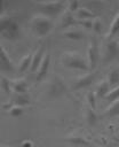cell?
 Wrapping results in <instances>:
<instances>
[{"label":"cell","instance_id":"6da1fadb","mask_svg":"<svg viewBox=\"0 0 119 147\" xmlns=\"http://www.w3.org/2000/svg\"><path fill=\"white\" fill-rule=\"evenodd\" d=\"M0 36L8 40H15L18 38L19 31L16 18L9 15L0 16Z\"/></svg>","mask_w":119,"mask_h":147},{"label":"cell","instance_id":"7a4b0ae2","mask_svg":"<svg viewBox=\"0 0 119 147\" xmlns=\"http://www.w3.org/2000/svg\"><path fill=\"white\" fill-rule=\"evenodd\" d=\"M61 62L64 67L70 68V69L89 71L88 62L79 53H76V52H65V53H63V55L61 57Z\"/></svg>","mask_w":119,"mask_h":147},{"label":"cell","instance_id":"3957f363","mask_svg":"<svg viewBox=\"0 0 119 147\" xmlns=\"http://www.w3.org/2000/svg\"><path fill=\"white\" fill-rule=\"evenodd\" d=\"M53 26L54 24H53L51 18L46 15L39 14V15H35L32 20V30L38 37L47 36L51 31Z\"/></svg>","mask_w":119,"mask_h":147},{"label":"cell","instance_id":"277c9868","mask_svg":"<svg viewBox=\"0 0 119 147\" xmlns=\"http://www.w3.org/2000/svg\"><path fill=\"white\" fill-rule=\"evenodd\" d=\"M35 5L39 7L42 15H46L48 17L55 16L62 11L64 8L65 2L63 1H37Z\"/></svg>","mask_w":119,"mask_h":147},{"label":"cell","instance_id":"5b68a950","mask_svg":"<svg viewBox=\"0 0 119 147\" xmlns=\"http://www.w3.org/2000/svg\"><path fill=\"white\" fill-rule=\"evenodd\" d=\"M87 62L89 65V70L95 69L98 60H100V48H98V44L97 40L95 38H92L89 44H88V48H87Z\"/></svg>","mask_w":119,"mask_h":147},{"label":"cell","instance_id":"8992f818","mask_svg":"<svg viewBox=\"0 0 119 147\" xmlns=\"http://www.w3.org/2000/svg\"><path fill=\"white\" fill-rule=\"evenodd\" d=\"M119 54V48H118V42L113 39H109L105 45V51L103 54V62H110L112 61L117 55Z\"/></svg>","mask_w":119,"mask_h":147},{"label":"cell","instance_id":"52a82bcc","mask_svg":"<svg viewBox=\"0 0 119 147\" xmlns=\"http://www.w3.org/2000/svg\"><path fill=\"white\" fill-rule=\"evenodd\" d=\"M94 79H95V74L92 72V71H89L88 74H86V75H84V76L77 78V79L73 82V84H72V90L77 91V90H81V88L88 87V86L94 82Z\"/></svg>","mask_w":119,"mask_h":147},{"label":"cell","instance_id":"ba28073f","mask_svg":"<svg viewBox=\"0 0 119 147\" xmlns=\"http://www.w3.org/2000/svg\"><path fill=\"white\" fill-rule=\"evenodd\" d=\"M65 92H66V86H65L64 82L61 78L56 77L54 79V82L51 83V85H50L49 95L51 98H58V96H62Z\"/></svg>","mask_w":119,"mask_h":147},{"label":"cell","instance_id":"9c48e42d","mask_svg":"<svg viewBox=\"0 0 119 147\" xmlns=\"http://www.w3.org/2000/svg\"><path fill=\"white\" fill-rule=\"evenodd\" d=\"M49 62H50V55H49V53H46L40 65L38 67L37 71H35V80L37 82H40L46 77L48 68H49Z\"/></svg>","mask_w":119,"mask_h":147},{"label":"cell","instance_id":"30bf717a","mask_svg":"<svg viewBox=\"0 0 119 147\" xmlns=\"http://www.w3.org/2000/svg\"><path fill=\"white\" fill-rule=\"evenodd\" d=\"M78 24V21L74 18L73 13H71L70 10L65 9L63 11V14L61 15V21H60V26L62 29H69L71 26H74Z\"/></svg>","mask_w":119,"mask_h":147},{"label":"cell","instance_id":"8fae6325","mask_svg":"<svg viewBox=\"0 0 119 147\" xmlns=\"http://www.w3.org/2000/svg\"><path fill=\"white\" fill-rule=\"evenodd\" d=\"M0 70L1 71H6V72L14 70L13 62H11L10 57L8 56L7 52L3 49L1 42H0Z\"/></svg>","mask_w":119,"mask_h":147},{"label":"cell","instance_id":"7c38bea8","mask_svg":"<svg viewBox=\"0 0 119 147\" xmlns=\"http://www.w3.org/2000/svg\"><path fill=\"white\" fill-rule=\"evenodd\" d=\"M45 47L41 45L34 53H33V56H32V62H31V65H30V71L31 72H34L37 71L38 67L40 65L43 56H45Z\"/></svg>","mask_w":119,"mask_h":147},{"label":"cell","instance_id":"4fadbf2b","mask_svg":"<svg viewBox=\"0 0 119 147\" xmlns=\"http://www.w3.org/2000/svg\"><path fill=\"white\" fill-rule=\"evenodd\" d=\"M62 36L64 38H68V39H71V40H80L84 37V32L80 29L76 28V26H71V28L64 30L62 32Z\"/></svg>","mask_w":119,"mask_h":147},{"label":"cell","instance_id":"5bb4252c","mask_svg":"<svg viewBox=\"0 0 119 147\" xmlns=\"http://www.w3.org/2000/svg\"><path fill=\"white\" fill-rule=\"evenodd\" d=\"M66 141L73 144V145H79V146H89L93 147V144L90 141H88L86 138H84L82 136H77V134H71L69 137L65 138Z\"/></svg>","mask_w":119,"mask_h":147},{"label":"cell","instance_id":"9a60e30c","mask_svg":"<svg viewBox=\"0 0 119 147\" xmlns=\"http://www.w3.org/2000/svg\"><path fill=\"white\" fill-rule=\"evenodd\" d=\"M11 87L17 94H26L27 91V83L24 79H16L11 80Z\"/></svg>","mask_w":119,"mask_h":147},{"label":"cell","instance_id":"2e32d148","mask_svg":"<svg viewBox=\"0 0 119 147\" xmlns=\"http://www.w3.org/2000/svg\"><path fill=\"white\" fill-rule=\"evenodd\" d=\"M85 119H86V123L90 126L95 125L97 122H98V116L97 114L95 113V110L93 108H90L89 106L87 107L86 111H85Z\"/></svg>","mask_w":119,"mask_h":147},{"label":"cell","instance_id":"e0dca14e","mask_svg":"<svg viewBox=\"0 0 119 147\" xmlns=\"http://www.w3.org/2000/svg\"><path fill=\"white\" fill-rule=\"evenodd\" d=\"M109 86H110V84H109V82L108 80H101L100 83H98V85L96 86V96L97 98H105L106 96V94L109 93Z\"/></svg>","mask_w":119,"mask_h":147},{"label":"cell","instance_id":"ac0fdd59","mask_svg":"<svg viewBox=\"0 0 119 147\" xmlns=\"http://www.w3.org/2000/svg\"><path fill=\"white\" fill-rule=\"evenodd\" d=\"M32 56H33V54L29 53V54H26L25 56L22 57V60L18 63V72L19 74H23L25 70L30 69V65H31V62H32Z\"/></svg>","mask_w":119,"mask_h":147},{"label":"cell","instance_id":"d6986e66","mask_svg":"<svg viewBox=\"0 0 119 147\" xmlns=\"http://www.w3.org/2000/svg\"><path fill=\"white\" fill-rule=\"evenodd\" d=\"M117 32H119V11H118V14L114 16V18H113V21L111 22V25H110V29H109V32H108V40L109 39H112V37L117 33Z\"/></svg>","mask_w":119,"mask_h":147},{"label":"cell","instance_id":"ffe728a7","mask_svg":"<svg viewBox=\"0 0 119 147\" xmlns=\"http://www.w3.org/2000/svg\"><path fill=\"white\" fill-rule=\"evenodd\" d=\"M105 115L108 117H114V116H119V99L113 101L105 110Z\"/></svg>","mask_w":119,"mask_h":147},{"label":"cell","instance_id":"44dd1931","mask_svg":"<svg viewBox=\"0 0 119 147\" xmlns=\"http://www.w3.org/2000/svg\"><path fill=\"white\" fill-rule=\"evenodd\" d=\"M76 16L79 18V20H92L93 17H95V14L90 10V9H87V8H79L77 11H76Z\"/></svg>","mask_w":119,"mask_h":147},{"label":"cell","instance_id":"7402d4cb","mask_svg":"<svg viewBox=\"0 0 119 147\" xmlns=\"http://www.w3.org/2000/svg\"><path fill=\"white\" fill-rule=\"evenodd\" d=\"M27 105H30V99L26 94H17L13 99V106L24 107V106H27Z\"/></svg>","mask_w":119,"mask_h":147},{"label":"cell","instance_id":"603a6c76","mask_svg":"<svg viewBox=\"0 0 119 147\" xmlns=\"http://www.w3.org/2000/svg\"><path fill=\"white\" fill-rule=\"evenodd\" d=\"M108 82L110 85H119V67L113 68L108 76Z\"/></svg>","mask_w":119,"mask_h":147},{"label":"cell","instance_id":"cb8c5ba5","mask_svg":"<svg viewBox=\"0 0 119 147\" xmlns=\"http://www.w3.org/2000/svg\"><path fill=\"white\" fill-rule=\"evenodd\" d=\"M86 100H87L88 106L95 110V108H96V100H97L96 93H95L94 91H89V92L86 94Z\"/></svg>","mask_w":119,"mask_h":147},{"label":"cell","instance_id":"d4e9b609","mask_svg":"<svg viewBox=\"0 0 119 147\" xmlns=\"http://www.w3.org/2000/svg\"><path fill=\"white\" fill-rule=\"evenodd\" d=\"M105 99H106L108 101H111V102H113V101L118 100V99H119V85H117L114 88L110 90V91H109V93L106 94Z\"/></svg>","mask_w":119,"mask_h":147},{"label":"cell","instance_id":"484cf974","mask_svg":"<svg viewBox=\"0 0 119 147\" xmlns=\"http://www.w3.org/2000/svg\"><path fill=\"white\" fill-rule=\"evenodd\" d=\"M1 86H2V90L7 93V94H10L13 87H11V80H9L7 77H1Z\"/></svg>","mask_w":119,"mask_h":147},{"label":"cell","instance_id":"4316f807","mask_svg":"<svg viewBox=\"0 0 119 147\" xmlns=\"http://www.w3.org/2000/svg\"><path fill=\"white\" fill-rule=\"evenodd\" d=\"M23 113H24V109L21 106H11L9 108V114L13 117H19L23 115Z\"/></svg>","mask_w":119,"mask_h":147},{"label":"cell","instance_id":"83f0119b","mask_svg":"<svg viewBox=\"0 0 119 147\" xmlns=\"http://www.w3.org/2000/svg\"><path fill=\"white\" fill-rule=\"evenodd\" d=\"M92 30L95 33H100L102 31V22H101V20L98 17H96V18L93 20V29Z\"/></svg>","mask_w":119,"mask_h":147},{"label":"cell","instance_id":"f1b7e54d","mask_svg":"<svg viewBox=\"0 0 119 147\" xmlns=\"http://www.w3.org/2000/svg\"><path fill=\"white\" fill-rule=\"evenodd\" d=\"M78 25H81L82 28L87 29V30H92L93 29V20H79L78 21Z\"/></svg>","mask_w":119,"mask_h":147},{"label":"cell","instance_id":"f546056e","mask_svg":"<svg viewBox=\"0 0 119 147\" xmlns=\"http://www.w3.org/2000/svg\"><path fill=\"white\" fill-rule=\"evenodd\" d=\"M79 9V2L78 1H71L70 3H69V8H68V10H70L71 13H76L77 10Z\"/></svg>","mask_w":119,"mask_h":147},{"label":"cell","instance_id":"4dcf8cb0","mask_svg":"<svg viewBox=\"0 0 119 147\" xmlns=\"http://www.w3.org/2000/svg\"><path fill=\"white\" fill-rule=\"evenodd\" d=\"M22 147H32V144L30 141H25V142H23Z\"/></svg>","mask_w":119,"mask_h":147},{"label":"cell","instance_id":"1f68e13d","mask_svg":"<svg viewBox=\"0 0 119 147\" xmlns=\"http://www.w3.org/2000/svg\"><path fill=\"white\" fill-rule=\"evenodd\" d=\"M2 5H3V2H2V1H0V13L2 11Z\"/></svg>","mask_w":119,"mask_h":147},{"label":"cell","instance_id":"d6a6232c","mask_svg":"<svg viewBox=\"0 0 119 147\" xmlns=\"http://www.w3.org/2000/svg\"><path fill=\"white\" fill-rule=\"evenodd\" d=\"M117 42H118V48H119V40H118V41H117Z\"/></svg>","mask_w":119,"mask_h":147},{"label":"cell","instance_id":"836d02e7","mask_svg":"<svg viewBox=\"0 0 119 147\" xmlns=\"http://www.w3.org/2000/svg\"><path fill=\"white\" fill-rule=\"evenodd\" d=\"M118 126H119V123H118Z\"/></svg>","mask_w":119,"mask_h":147},{"label":"cell","instance_id":"e575fe53","mask_svg":"<svg viewBox=\"0 0 119 147\" xmlns=\"http://www.w3.org/2000/svg\"><path fill=\"white\" fill-rule=\"evenodd\" d=\"M0 147H2V146H0Z\"/></svg>","mask_w":119,"mask_h":147}]
</instances>
